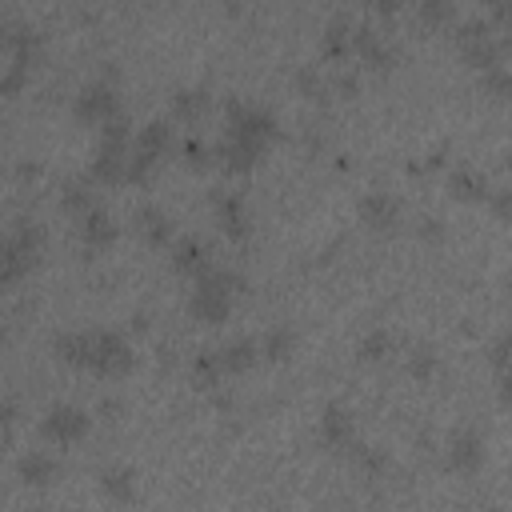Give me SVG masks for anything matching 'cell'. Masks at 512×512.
<instances>
[{"mask_svg": "<svg viewBox=\"0 0 512 512\" xmlns=\"http://www.w3.org/2000/svg\"><path fill=\"white\" fill-rule=\"evenodd\" d=\"M244 288H248V280H244V272H236V268H220V264H212V268H204L196 280H192V292H188V312H192V320H200V324H224L228 316H232V308H236V300L244 296Z\"/></svg>", "mask_w": 512, "mask_h": 512, "instance_id": "obj_1", "label": "cell"}, {"mask_svg": "<svg viewBox=\"0 0 512 512\" xmlns=\"http://www.w3.org/2000/svg\"><path fill=\"white\" fill-rule=\"evenodd\" d=\"M44 240H48V232L32 216H16L8 224V232L0 240V288H16L36 272Z\"/></svg>", "mask_w": 512, "mask_h": 512, "instance_id": "obj_2", "label": "cell"}, {"mask_svg": "<svg viewBox=\"0 0 512 512\" xmlns=\"http://www.w3.org/2000/svg\"><path fill=\"white\" fill-rule=\"evenodd\" d=\"M224 136L240 140V144H248V148H256L264 156L280 140V120H276V112L268 104L228 96L224 100Z\"/></svg>", "mask_w": 512, "mask_h": 512, "instance_id": "obj_3", "label": "cell"}, {"mask_svg": "<svg viewBox=\"0 0 512 512\" xmlns=\"http://www.w3.org/2000/svg\"><path fill=\"white\" fill-rule=\"evenodd\" d=\"M128 116H112L108 124H100V144L88 160V184H104L116 188L128 176Z\"/></svg>", "mask_w": 512, "mask_h": 512, "instance_id": "obj_4", "label": "cell"}, {"mask_svg": "<svg viewBox=\"0 0 512 512\" xmlns=\"http://www.w3.org/2000/svg\"><path fill=\"white\" fill-rule=\"evenodd\" d=\"M132 368H136V352H132L128 336H120L116 328H88L84 372H92L100 380H120Z\"/></svg>", "mask_w": 512, "mask_h": 512, "instance_id": "obj_5", "label": "cell"}, {"mask_svg": "<svg viewBox=\"0 0 512 512\" xmlns=\"http://www.w3.org/2000/svg\"><path fill=\"white\" fill-rule=\"evenodd\" d=\"M168 148H172V124L160 120V116L148 120L136 132L132 148H128V176H124V184H148L152 172L160 168V160L168 156Z\"/></svg>", "mask_w": 512, "mask_h": 512, "instance_id": "obj_6", "label": "cell"}, {"mask_svg": "<svg viewBox=\"0 0 512 512\" xmlns=\"http://www.w3.org/2000/svg\"><path fill=\"white\" fill-rule=\"evenodd\" d=\"M456 48H460L464 64H472L476 72H484V68L504 64V52L512 48V40L508 36L500 40L488 20H460L456 24Z\"/></svg>", "mask_w": 512, "mask_h": 512, "instance_id": "obj_7", "label": "cell"}, {"mask_svg": "<svg viewBox=\"0 0 512 512\" xmlns=\"http://www.w3.org/2000/svg\"><path fill=\"white\" fill-rule=\"evenodd\" d=\"M72 116L80 124H108L112 116H120V92H116V80L112 76H96L88 84H80V92L72 96Z\"/></svg>", "mask_w": 512, "mask_h": 512, "instance_id": "obj_8", "label": "cell"}, {"mask_svg": "<svg viewBox=\"0 0 512 512\" xmlns=\"http://www.w3.org/2000/svg\"><path fill=\"white\" fill-rule=\"evenodd\" d=\"M88 432H92V412L80 408V404L60 400V404H52V408L40 416V436H44L48 444H56V448H72V444H80Z\"/></svg>", "mask_w": 512, "mask_h": 512, "instance_id": "obj_9", "label": "cell"}, {"mask_svg": "<svg viewBox=\"0 0 512 512\" xmlns=\"http://www.w3.org/2000/svg\"><path fill=\"white\" fill-rule=\"evenodd\" d=\"M352 56H356L364 68H372V72H388V68L400 60V48H396V40H392L384 28H376L372 20H356V24H352Z\"/></svg>", "mask_w": 512, "mask_h": 512, "instance_id": "obj_10", "label": "cell"}, {"mask_svg": "<svg viewBox=\"0 0 512 512\" xmlns=\"http://www.w3.org/2000/svg\"><path fill=\"white\" fill-rule=\"evenodd\" d=\"M208 204H212L216 228H220L232 244H244V240H248V232H252V216H248L244 196H240V192H232V188H224V184H216V188H208Z\"/></svg>", "mask_w": 512, "mask_h": 512, "instance_id": "obj_11", "label": "cell"}, {"mask_svg": "<svg viewBox=\"0 0 512 512\" xmlns=\"http://www.w3.org/2000/svg\"><path fill=\"white\" fill-rule=\"evenodd\" d=\"M444 460H448V468L460 472V476L480 472L484 460H488V440H484V432H480V428H468V424L456 428V432L448 436V444H444Z\"/></svg>", "mask_w": 512, "mask_h": 512, "instance_id": "obj_12", "label": "cell"}, {"mask_svg": "<svg viewBox=\"0 0 512 512\" xmlns=\"http://www.w3.org/2000/svg\"><path fill=\"white\" fill-rule=\"evenodd\" d=\"M356 216H360V224L372 228V232H396L404 208H400V196H396V192L368 188V192L360 196V204H356Z\"/></svg>", "mask_w": 512, "mask_h": 512, "instance_id": "obj_13", "label": "cell"}, {"mask_svg": "<svg viewBox=\"0 0 512 512\" xmlns=\"http://www.w3.org/2000/svg\"><path fill=\"white\" fill-rule=\"evenodd\" d=\"M76 228H80V244H84V252H88V256H96V252L112 248V244H116V236H120V224H116V216H112L104 204L88 208V212L76 220Z\"/></svg>", "mask_w": 512, "mask_h": 512, "instance_id": "obj_14", "label": "cell"}, {"mask_svg": "<svg viewBox=\"0 0 512 512\" xmlns=\"http://www.w3.org/2000/svg\"><path fill=\"white\" fill-rule=\"evenodd\" d=\"M168 260H172V272H176V276H188V280H196L204 268H212V252H208V244H204L196 232L172 236Z\"/></svg>", "mask_w": 512, "mask_h": 512, "instance_id": "obj_15", "label": "cell"}, {"mask_svg": "<svg viewBox=\"0 0 512 512\" xmlns=\"http://www.w3.org/2000/svg\"><path fill=\"white\" fill-rule=\"evenodd\" d=\"M132 228H136V236H140L148 248H168V244H172V216H168L160 204H152V200L132 212Z\"/></svg>", "mask_w": 512, "mask_h": 512, "instance_id": "obj_16", "label": "cell"}, {"mask_svg": "<svg viewBox=\"0 0 512 512\" xmlns=\"http://www.w3.org/2000/svg\"><path fill=\"white\" fill-rule=\"evenodd\" d=\"M320 440L328 448H336V452H348L356 444V420H352V412L344 404H328L320 412Z\"/></svg>", "mask_w": 512, "mask_h": 512, "instance_id": "obj_17", "label": "cell"}, {"mask_svg": "<svg viewBox=\"0 0 512 512\" xmlns=\"http://www.w3.org/2000/svg\"><path fill=\"white\" fill-rule=\"evenodd\" d=\"M320 56L332 60L336 68H344V64L352 60V20H348L344 12H336V16L324 24V32H320Z\"/></svg>", "mask_w": 512, "mask_h": 512, "instance_id": "obj_18", "label": "cell"}, {"mask_svg": "<svg viewBox=\"0 0 512 512\" xmlns=\"http://www.w3.org/2000/svg\"><path fill=\"white\" fill-rule=\"evenodd\" d=\"M56 472H60V464L44 448H28V452L16 456V480L28 484V488H48L56 480Z\"/></svg>", "mask_w": 512, "mask_h": 512, "instance_id": "obj_19", "label": "cell"}, {"mask_svg": "<svg viewBox=\"0 0 512 512\" xmlns=\"http://www.w3.org/2000/svg\"><path fill=\"white\" fill-rule=\"evenodd\" d=\"M444 184H448V192H452L456 200H464V204H484V196L492 192L488 176H484L480 168H472V164H456V168H448Z\"/></svg>", "mask_w": 512, "mask_h": 512, "instance_id": "obj_20", "label": "cell"}, {"mask_svg": "<svg viewBox=\"0 0 512 512\" xmlns=\"http://www.w3.org/2000/svg\"><path fill=\"white\" fill-rule=\"evenodd\" d=\"M212 352H216V364H220L224 376H244V372L256 368V360H260L256 336H236V340H228V344H220V348H212Z\"/></svg>", "mask_w": 512, "mask_h": 512, "instance_id": "obj_21", "label": "cell"}, {"mask_svg": "<svg viewBox=\"0 0 512 512\" xmlns=\"http://www.w3.org/2000/svg\"><path fill=\"white\" fill-rule=\"evenodd\" d=\"M168 104H172V116H176V120L196 124V120L208 116V108H212V92H208L204 84H180V88H172Z\"/></svg>", "mask_w": 512, "mask_h": 512, "instance_id": "obj_22", "label": "cell"}, {"mask_svg": "<svg viewBox=\"0 0 512 512\" xmlns=\"http://www.w3.org/2000/svg\"><path fill=\"white\" fill-rule=\"evenodd\" d=\"M96 484H100V492H104L108 500L128 504V500L136 496V468H132V464H108V468H100Z\"/></svg>", "mask_w": 512, "mask_h": 512, "instance_id": "obj_23", "label": "cell"}, {"mask_svg": "<svg viewBox=\"0 0 512 512\" xmlns=\"http://www.w3.org/2000/svg\"><path fill=\"white\" fill-rule=\"evenodd\" d=\"M256 348H260V356L264 360H288L292 352H296V328H288V324H272V328H264V336L256 340Z\"/></svg>", "mask_w": 512, "mask_h": 512, "instance_id": "obj_24", "label": "cell"}, {"mask_svg": "<svg viewBox=\"0 0 512 512\" xmlns=\"http://www.w3.org/2000/svg\"><path fill=\"white\" fill-rule=\"evenodd\" d=\"M100 200H96V192H92V184L88 180H64L60 184V208L68 212V216H84L88 208H96Z\"/></svg>", "mask_w": 512, "mask_h": 512, "instance_id": "obj_25", "label": "cell"}, {"mask_svg": "<svg viewBox=\"0 0 512 512\" xmlns=\"http://www.w3.org/2000/svg\"><path fill=\"white\" fill-rule=\"evenodd\" d=\"M292 80H296V92H300L304 100H312V104H324V100L332 96V88H328V76L320 72V64H300Z\"/></svg>", "mask_w": 512, "mask_h": 512, "instance_id": "obj_26", "label": "cell"}, {"mask_svg": "<svg viewBox=\"0 0 512 512\" xmlns=\"http://www.w3.org/2000/svg\"><path fill=\"white\" fill-rule=\"evenodd\" d=\"M84 352H88V328H84V332H56V336H52V356H56L60 364L84 368Z\"/></svg>", "mask_w": 512, "mask_h": 512, "instance_id": "obj_27", "label": "cell"}, {"mask_svg": "<svg viewBox=\"0 0 512 512\" xmlns=\"http://www.w3.org/2000/svg\"><path fill=\"white\" fill-rule=\"evenodd\" d=\"M392 348H396V336H392L388 328H368V332L360 336V344H356V356H360L364 364H380V360L392 356Z\"/></svg>", "mask_w": 512, "mask_h": 512, "instance_id": "obj_28", "label": "cell"}, {"mask_svg": "<svg viewBox=\"0 0 512 512\" xmlns=\"http://www.w3.org/2000/svg\"><path fill=\"white\" fill-rule=\"evenodd\" d=\"M404 368H408V376H412L416 384H428V380L436 376V368H440V356H436V348H428V344H416V348L408 352Z\"/></svg>", "mask_w": 512, "mask_h": 512, "instance_id": "obj_29", "label": "cell"}, {"mask_svg": "<svg viewBox=\"0 0 512 512\" xmlns=\"http://www.w3.org/2000/svg\"><path fill=\"white\" fill-rule=\"evenodd\" d=\"M192 380H196L200 388H216V384H224V372H220V364H216V352H212V348L196 352V360H192Z\"/></svg>", "mask_w": 512, "mask_h": 512, "instance_id": "obj_30", "label": "cell"}, {"mask_svg": "<svg viewBox=\"0 0 512 512\" xmlns=\"http://www.w3.org/2000/svg\"><path fill=\"white\" fill-rule=\"evenodd\" d=\"M348 452H352V460H356L368 476H384V472H388V452H384V448H376V444H360V440H356Z\"/></svg>", "mask_w": 512, "mask_h": 512, "instance_id": "obj_31", "label": "cell"}, {"mask_svg": "<svg viewBox=\"0 0 512 512\" xmlns=\"http://www.w3.org/2000/svg\"><path fill=\"white\" fill-rule=\"evenodd\" d=\"M180 160H184V168L204 172V168H212V148L200 136H184L180 140Z\"/></svg>", "mask_w": 512, "mask_h": 512, "instance_id": "obj_32", "label": "cell"}, {"mask_svg": "<svg viewBox=\"0 0 512 512\" xmlns=\"http://www.w3.org/2000/svg\"><path fill=\"white\" fill-rule=\"evenodd\" d=\"M480 88H484V96H492V100H504V96L512 92V72H508V64L484 68V72H480Z\"/></svg>", "mask_w": 512, "mask_h": 512, "instance_id": "obj_33", "label": "cell"}, {"mask_svg": "<svg viewBox=\"0 0 512 512\" xmlns=\"http://www.w3.org/2000/svg\"><path fill=\"white\" fill-rule=\"evenodd\" d=\"M416 16H420L424 24H432V28H448V24L456 20V4H452V0H424V4L416 8Z\"/></svg>", "mask_w": 512, "mask_h": 512, "instance_id": "obj_34", "label": "cell"}, {"mask_svg": "<svg viewBox=\"0 0 512 512\" xmlns=\"http://www.w3.org/2000/svg\"><path fill=\"white\" fill-rule=\"evenodd\" d=\"M24 84H28V68H20V64H4L0 68V96H20Z\"/></svg>", "mask_w": 512, "mask_h": 512, "instance_id": "obj_35", "label": "cell"}, {"mask_svg": "<svg viewBox=\"0 0 512 512\" xmlns=\"http://www.w3.org/2000/svg\"><path fill=\"white\" fill-rule=\"evenodd\" d=\"M328 88L340 92V96H356V92H360V76H356V68H348V64L336 68V72L328 76Z\"/></svg>", "mask_w": 512, "mask_h": 512, "instance_id": "obj_36", "label": "cell"}, {"mask_svg": "<svg viewBox=\"0 0 512 512\" xmlns=\"http://www.w3.org/2000/svg\"><path fill=\"white\" fill-rule=\"evenodd\" d=\"M416 236H420L424 244H440V240L448 236V224H444L440 216H420V220H416Z\"/></svg>", "mask_w": 512, "mask_h": 512, "instance_id": "obj_37", "label": "cell"}, {"mask_svg": "<svg viewBox=\"0 0 512 512\" xmlns=\"http://www.w3.org/2000/svg\"><path fill=\"white\" fill-rule=\"evenodd\" d=\"M484 204L496 212V220H508V212H512V188H492L484 196Z\"/></svg>", "mask_w": 512, "mask_h": 512, "instance_id": "obj_38", "label": "cell"}, {"mask_svg": "<svg viewBox=\"0 0 512 512\" xmlns=\"http://www.w3.org/2000/svg\"><path fill=\"white\" fill-rule=\"evenodd\" d=\"M96 416L100 420H120L124 416V400L120 396H100L96 400Z\"/></svg>", "mask_w": 512, "mask_h": 512, "instance_id": "obj_39", "label": "cell"}, {"mask_svg": "<svg viewBox=\"0 0 512 512\" xmlns=\"http://www.w3.org/2000/svg\"><path fill=\"white\" fill-rule=\"evenodd\" d=\"M8 36H12V16L0 12V52H8Z\"/></svg>", "mask_w": 512, "mask_h": 512, "instance_id": "obj_40", "label": "cell"}, {"mask_svg": "<svg viewBox=\"0 0 512 512\" xmlns=\"http://www.w3.org/2000/svg\"><path fill=\"white\" fill-rule=\"evenodd\" d=\"M396 8H400L396 0H376V4H372V12H376V16H396Z\"/></svg>", "mask_w": 512, "mask_h": 512, "instance_id": "obj_41", "label": "cell"}, {"mask_svg": "<svg viewBox=\"0 0 512 512\" xmlns=\"http://www.w3.org/2000/svg\"><path fill=\"white\" fill-rule=\"evenodd\" d=\"M16 172L28 180V176H40V164H36V160H20V164H16Z\"/></svg>", "mask_w": 512, "mask_h": 512, "instance_id": "obj_42", "label": "cell"}, {"mask_svg": "<svg viewBox=\"0 0 512 512\" xmlns=\"http://www.w3.org/2000/svg\"><path fill=\"white\" fill-rule=\"evenodd\" d=\"M32 512H64V508H52V504H36Z\"/></svg>", "mask_w": 512, "mask_h": 512, "instance_id": "obj_43", "label": "cell"}, {"mask_svg": "<svg viewBox=\"0 0 512 512\" xmlns=\"http://www.w3.org/2000/svg\"><path fill=\"white\" fill-rule=\"evenodd\" d=\"M8 412H12V408H8V404H0V428L8 424Z\"/></svg>", "mask_w": 512, "mask_h": 512, "instance_id": "obj_44", "label": "cell"}]
</instances>
